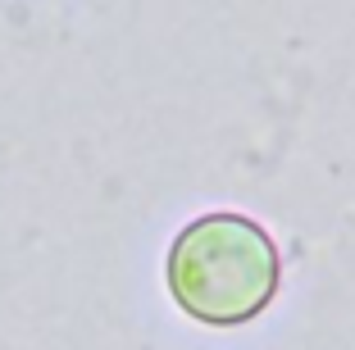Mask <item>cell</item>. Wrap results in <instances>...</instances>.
Masks as SVG:
<instances>
[{"instance_id": "1", "label": "cell", "mask_w": 355, "mask_h": 350, "mask_svg": "<svg viewBox=\"0 0 355 350\" xmlns=\"http://www.w3.org/2000/svg\"><path fill=\"white\" fill-rule=\"evenodd\" d=\"M273 237L246 214H205L168 246V291L191 319L232 328L255 319L278 291Z\"/></svg>"}]
</instances>
